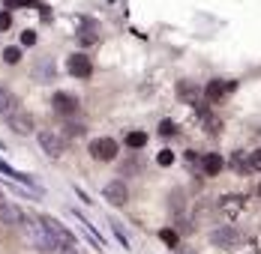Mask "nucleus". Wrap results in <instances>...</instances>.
I'll list each match as a JSON object with an SVG mask.
<instances>
[{
    "instance_id": "dca6fc26",
    "label": "nucleus",
    "mask_w": 261,
    "mask_h": 254,
    "mask_svg": "<svg viewBox=\"0 0 261 254\" xmlns=\"http://www.w3.org/2000/svg\"><path fill=\"white\" fill-rule=\"evenodd\" d=\"M0 171H3L6 177H12V179H21V182H27V185H33V179H30V177H24V174H18L15 168H9V165H6L3 158H0Z\"/></svg>"
},
{
    "instance_id": "9d476101",
    "label": "nucleus",
    "mask_w": 261,
    "mask_h": 254,
    "mask_svg": "<svg viewBox=\"0 0 261 254\" xmlns=\"http://www.w3.org/2000/svg\"><path fill=\"white\" fill-rule=\"evenodd\" d=\"M0 218L6 221V225H24V212L21 209H15V206H9V203H0Z\"/></svg>"
},
{
    "instance_id": "a211bd4d",
    "label": "nucleus",
    "mask_w": 261,
    "mask_h": 254,
    "mask_svg": "<svg viewBox=\"0 0 261 254\" xmlns=\"http://www.w3.org/2000/svg\"><path fill=\"white\" fill-rule=\"evenodd\" d=\"M3 60H6L9 66H15V63L21 60V48H15V45H9V48H3Z\"/></svg>"
},
{
    "instance_id": "f8f14e48",
    "label": "nucleus",
    "mask_w": 261,
    "mask_h": 254,
    "mask_svg": "<svg viewBox=\"0 0 261 254\" xmlns=\"http://www.w3.org/2000/svg\"><path fill=\"white\" fill-rule=\"evenodd\" d=\"M225 93H231V90H228V84H222V81H210L207 87H204V96H207L210 102H219Z\"/></svg>"
},
{
    "instance_id": "393cba45",
    "label": "nucleus",
    "mask_w": 261,
    "mask_h": 254,
    "mask_svg": "<svg viewBox=\"0 0 261 254\" xmlns=\"http://www.w3.org/2000/svg\"><path fill=\"white\" fill-rule=\"evenodd\" d=\"M66 132H69L72 138H79V135H84V126H81V123H66Z\"/></svg>"
},
{
    "instance_id": "c756f323",
    "label": "nucleus",
    "mask_w": 261,
    "mask_h": 254,
    "mask_svg": "<svg viewBox=\"0 0 261 254\" xmlns=\"http://www.w3.org/2000/svg\"><path fill=\"white\" fill-rule=\"evenodd\" d=\"M258 195H261V182H258Z\"/></svg>"
},
{
    "instance_id": "4be33fe9",
    "label": "nucleus",
    "mask_w": 261,
    "mask_h": 254,
    "mask_svg": "<svg viewBox=\"0 0 261 254\" xmlns=\"http://www.w3.org/2000/svg\"><path fill=\"white\" fill-rule=\"evenodd\" d=\"M156 162H159V165H162V168H168V165L174 162V152H171V150H162V152H159V155H156Z\"/></svg>"
},
{
    "instance_id": "f03ea898",
    "label": "nucleus",
    "mask_w": 261,
    "mask_h": 254,
    "mask_svg": "<svg viewBox=\"0 0 261 254\" xmlns=\"http://www.w3.org/2000/svg\"><path fill=\"white\" fill-rule=\"evenodd\" d=\"M102 198L111 203V206H126V201H129V188H126V182L111 179V182H105Z\"/></svg>"
},
{
    "instance_id": "aec40b11",
    "label": "nucleus",
    "mask_w": 261,
    "mask_h": 254,
    "mask_svg": "<svg viewBox=\"0 0 261 254\" xmlns=\"http://www.w3.org/2000/svg\"><path fill=\"white\" fill-rule=\"evenodd\" d=\"M174 132H177V126L171 120H162L159 123V138H174Z\"/></svg>"
},
{
    "instance_id": "b1692460",
    "label": "nucleus",
    "mask_w": 261,
    "mask_h": 254,
    "mask_svg": "<svg viewBox=\"0 0 261 254\" xmlns=\"http://www.w3.org/2000/svg\"><path fill=\"white\" fill-rule=\"evenodd\" d=\"M21 45H24V48L36 45V33H33V30H24V33H21Z\"/></svg>"
},
{
    "instance_id": "20e7f679",
    "label": "nucleus",
    "mask_w": 261,
    "mask_h": 254,
    "mask_svg": "<svg viewBox=\"0 0 261 254\" xmlns=\"http://www.w3.org/2000/svg\"><path fill=\"white\" fill-rule=\"evenodd\" d=\"M210 239L219 245V248H237L240 242H243V236H240V230L237 228H219L210 233Z\"/></svg>"
},
{
    "instance_id": "39448f33",
    "label": "nucleus",
    "mask_w": 261,
    "mask_h": 254,
    "mask_svg": "<svg viewBox=\"0 0 261 254\" xmlns=\"http://www.w3.org/2000/svg\"><path fill=\"white\" fill-rule=\"evenodd\" d=\"M36 138H39V147L45 150L48 158H60V155H63V141H60V135H54V132H39Z\"/></svg>"
},
{
    "instance_id": "a878e982",
    "label": "nucleus",
    "mask_w": 261,
    "mask_h": 254,
    "mask_svg": "<svg viewBox=\"0 0 261 254\" xmlns=\"http://www.w3.org/2000/svg\"><path fill=\"white\" fill-rule=\"evenodd\" d=\"M9 27H12V15H9V12H0V30L6 33Z\"/></svg>"
},
{
    "instance_id": "0eeeda50",
    "label": "nucleus",
    "mask_w": 261,
    "mask_h": 254,
    "mask_svg": "<svg viewBox=\"0 0 261 254\" xmlns=\"http://www.w3.org/2000/svg\"><path fill=\"white\" fill-rule=\"evenodd\" d=\"M66 69H69V75L72 78H90V72H93L87 54H72V57L66 60Z\"/></svg>"
},
{
    "instance_id": "6ab92c4d",
    "label": "nucleus",
    "mask_w": 261,
    "mask_h": 254,
    "mask_svg": "<svg viewBox=\"0 0 261 254\" xmlns=\"http://www.w3.org/2000/svg\"><path fill=\"white\" fill-rule=\"evenodd\" d=\"M159 239H162L165 245H171V248H174V245H177V230H171V228L159 230Z\"/></svg>"
},
{
    "instance_id": "bb28decb",
    "label": "nucleus",
    "mask_w": 261,
    "mask_h": 254,
    "mask_svg": "<svg viewBox=\"0 0 261 254\" xmlns=\"http://www.w3.org/2000/svg\"><path fill=\"white\" fill-rule=\"evenodd\" d=\"M249 168H255V171H261V150H255L252 155H249Z\"/></svg>"
},
{
    "instance_id": "423d86ee",
    "label": "nucleus",
    "mask_w": 261,
    "mask_h": 254,
    "mask_svg": "<svg viewBox=\"0 0 261 254\" xmlns=\"http://www.w3.org/2000/svg\"><path fill=\"white\" fill-rule=\"evenodd\" d=\"M54 111L60 114V117H72V114H79V99L75 96H69V93H54Z\"/></svg>"
},
{
    "instance_id": "5701e85b",
    "label": "nucleus",
    "mask_w": 261,
    "mask_h": 254,
    "mask_svg": "<svg viewBox=\"0 0 261 254\" xmlns=\"http://www.w3.org/2000/svg\"><path fill=\"white\" fill-rule=\"evenodd\" d=\"M9 9H21V6H36V0H3Z\"/></svg>"
},
{
    "instance_id": "6e6552de",
    "label": "nucleus",
    "mask_w": 261,
    "mask_h": 254,
    "mask_svg": "<svg viewBox=\"0 0 261 254\" xmlns=\"http://www.w3.org/2000/svg\"><path fill=\"white\" fill-rule=\"evenodd\" d=\"M6 123L15 135H33V117L27 111H15L12 117H6Z\"/></svg>"
},
{
    "instance_id": "cd10ccee",
    "label": "nucleus",
    "mask_w": 261,
    "mask_h": 254,
    "mask_svg": "<svg viewBox=\"0 0 261 254\" xmlns=\"http://www.w3.org/2000/svg\"><path fill=\"white\" fill-rule=\"evenodd\" d=\"M57 254H79V248H60Z\"/></svg>"
},
{
    "instance_id": "c85d7f7f",
    "label": "nucleus",
    "mask_w": 261,
    "mask_h": 254,
    "mask_svg": "<svg viewBox=\"0 0 261 254\" xmlns=\"http://www.w3.org/2000/svg\"><path fill=\"white\" fill-rule=\"evenodd\" d=\"M177 254H195L192 248H177Z\"/></svg>"
},
{
    "instance_id": "2eb2a0df",
    "label": "nucleus",
    "mask_w": 261,
    "mask_h": 254,
    "mask_svg": "<svg viewBox=\"0 0 261 254\" xmlns=\"http://www.w3.org/2000/svg\"><path fill=\"white\" fill-rule=\"evenodd\" d=\"M144 144H147V135L144 132H129L126 135V147H132V150H141Z\"/></svg>"
},
{
    "instance_id": "f257e3e1",
    "label": "nucleus",
    "mask_w": 261,
    "mask_h": 254,
    "mask_svg": "<svg viewBox=\"0 0 261 254\" xmlns=\"http://www.w3.org/2000/svg\"><path fill=\"white\" fill-rule=\"evenodd\" d=\"M39 221H42L45 228L51 230V236H54V239H57V245H60V248H75V236H72L69 230L63 228V225H60L57 218H51V215H42Z\"/></svg>"
},
{
    "instance_id": "7ed1b4c3",
    "label": "nucleus",
    "mask_w": 261,
    "mask_h": 254,
    "mask_svg": "<svg viewBox=\"0 0 261 254\" xmlns=\"http://www.w3.org/2000/svg\"><path fill=\"white\" fill-rule=\"evenodd\" d=\"M90 155H93L96 162H111V158H117V141H111V138H96V141H90Z\"/></svg>"
},
{
    "instance_id": "1a4fd4ad",
    "label": "nucleus",
    "mask_w": 261,
    "mask_h": 254,
    "mask_svg": "<svg viewBox=\"0 0 261 254\" xmlns=\"http://www.w3.org/2000/svg\"><path fill=\"white\" fill-rule=\"evenodd\" d=\"M15 111H21L18 96H15L9 87H0V117H12Z\"/></svg>"
},
{
    "instance_id": "f3484780",
    "label": "nucleus",
    "mask_w": 261,
    "mask_h": 254,
    "mask_svg": "<svg viewBox=\"0 0 261 254\" xmlns=\"http://www.w3.org/2000/svg\"><path fill=\"white\" fill-rule=\"evenodd\" d=\"M168 203H171V212H177V215H180V212H183V192H180V188H174V192H171Z\"/></svg>"
},
{
    "instance_id": "ddd939ff",
    "label": "nucleus",
    "mask_w": 261,
    "mask_h": 254,
    "mask_svg": "<svg viewBox=\"0 0 261 254\" xmlns=\"http://www.w3.org/2000/svg\"><path fill=\"white\" fill-rule=\"evenodd\" d=\"M177 96L183 102H192V105H198V90L192 87V84H177Z\"/></svg>"
},
{
    "instance_id": "412c9836",
    "label": "nucleus",
    "mask_w": 261,
    "mask_h": 254,
    "mask_svg": "<svg viewBox=\"0 0 261 254\" xmlns=\"http://www.w3.org/2000/svg\"><path fill=\"white\" fill-rule=\"evenodd\" d=\"M79 42H81V45H93V42H96V33H93V30H81Z\"/></svg>"
},
{
    "instance_id": "9b49d317",
    "label": "nucleus",
    "mask_w": 261,
    "mask_h": 254,
    "mask_svg": "<svg viewBox=\"0 0 261 254\" xmlns=\"http://www.w3.org/2000/svg\"><path fill=\"white\" fill-rule=\"evenodd\" d=\"M222 155H216V152H210V155H204L201 158V168H204V174H210V177H216L219 171H222Z\"/></svg>"
},
{
    "instance_id": "4468645a",
    "label": "nucleus",
    "mask_w": 261,
    "mask_h": 254,
    "mask_svg": "<svg viewBox=\"0 0 261 254\" xmlns=\"http://www.w3.org/2000/svg\"><path fill=\"white\" fill-rule=\"evenodd\" d=\"M225 212H240V206H243V195H228V198H222L219 203Z\"/></svg>"
}]
</instances>
